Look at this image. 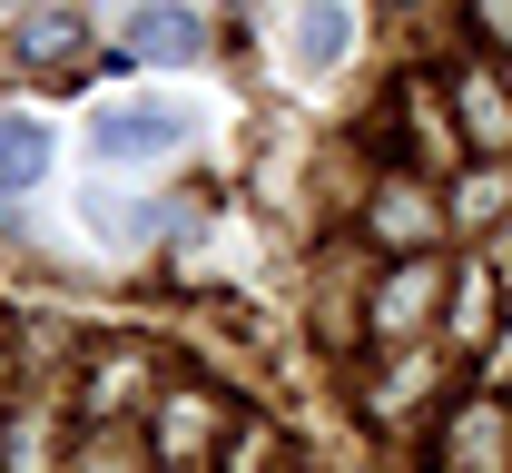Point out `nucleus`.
Instances as JSON below:
<instances>
[{
    "instance_id": "1",
    "label": "nucleus",
    "mask_w": 512,
    "mask_h": 473,
    "mask_svg": "<svg viewBox=\"0 0 512 473\" xmlns=\"http://www.w3.org/2000/svg\"><path fill=\"white\" fill-rule=\"evenodd\" d=\"M188 148V109L168 99H109L89 109V158L99 168H148V158H178Z\"/></svg>"
},
{
    "instance_id": "2",
    "label": "nucleus",
    "mask_w": 512,
    "mask_h": 473,
    "mask_svg": "<svg viewBox=\"0 0 512 473\" xmlns=\"http://www.w3.org/2000/svg\"><path fill=\"white\" fill-rule=\"evenodd\" d=\"M197 50H207V10L197 0H138L128 10L119 60H197Z\"/></svg>"
},
{
    "instance_id": "3",
    "label": "nucleus",
    "mask_w": 512,
    "mask_h": 473,
    "mask_svg": "<svg viewBox=\"0 0 512 473\" xmlns=\"http://www.w3.org/2000/svg\"><path fill=\"white\" fill-rule=\"evenodd\" d=\"M286 50H296V69H306V79H325V69L355 50V10H345V0H296Z\"/></svg>"
},
{
    "instance_id": "4",
    "label": "nucleus",
    "mask_w": 512,
    "mask_h": 473,
    "mask_svg": "<svg viewBox=\"0 0 512 473\" xmlns=\"http://www.w3.org/2000/svg\"><path fill=\"white\" fill-rule=\"evenodd\" d=\"M444 473H503V405H493V385L453 405V454H444Z\"/></svg>"
},
{
    "instance_id": "5",
    "label": "nucleus",
    "mask_w": 512,
    "mask_h": 473,
    "mask_svg": "<svg viewBox=\"0 0 512 473\" xmlns=\"http://www.w3.org/2000/svg\"><path fill=\"white\" fill-rule=\"evenodd\" d=\"M79 50H89V10L50 0V10H30V20H20V60H30V69H69Z\"/></svg>"
},
{
    "instance_id": "6",
    "label": "nucleus",
    "mask_w": 512,
    "mask_h": 473,
    "mask_svg": "<svg viewBox=\"0 0 512 473\" xmlns=\"http://www.w3.org/2000/svg\"><path fill=\"white\" fill-rule=\"evenodd\" d=\"M365 227H375V247H414V257H424V237H434V198L394 178V188H375V207H365Z\"/></svg>"
},
{
    "instance_id": "7",
    "label": "nucleus",
    "mask_w": 512,
    "mask_h": 473,
    "mask_svg": "<svg viewBox=\"0 0 512 473\" xmlns=\"http://www.w3.org/2000/svg\"><path fill=\"white\" fill-rule=\"evenodd\" d=\"M40 178H50V119L10 109L0 119V188H40Z\"/></svg>"
},
{
    "instance_id": "8",
    "label": "nucleus",
    "mask_w": 512,
    "mask_h": 473,
    "mask_svg": "<svg viewBox=\"0 0 512 473\" xmlns=\"http://www.w3.org/2000/svg\"><path fill=\"white\" fill-rule=\"evenodd\" d=\"M424 316H434V267L414 257V267H394V276H384V296H375V326H384V336H414Z\"/></svg>"
},
{
    "instance_id": "9",
    "label": "nucleus",
    "mask_w": 512,
    "mask_h": 473,
    "mask_svg": "<svg viewBox=\"0 0 512 473\" xmlns=\"http://www.w3.org/2000/svg\"><path fill=\"white\" fill-rule=\"evenodd\" d=\"M138 375H148V345H109V355H89V414H128V405H138V395H128Z\"/></svg>"
},
{
    "instance_id": "10",
    "label": "nucleus",
    "mask_w": 512,
    "mask_h": 473,
    "mask_svg": "<svg viewBox=\"0 0 512 473\" xmlns=\"http://www.w3.org/2000/svg\"><path fill=\"white\" fill-rule=\"evenodd\" d=\"M207 444H217V414L168 385V405H158V454H207Z\"/></svg>"
},
{
    "instance_id": "11",
    "label": "nucleus",
    "mask_w": 512,
    "mask_h": 473,
    "mask_svg": "<svg viewBox=\"0 0 512 473\" xmlns=\"http://www.w3.org/2000/svg\"><path fill=\"white\" fill-rule=\"evenodd\" d=\"M453 89H463V129H473L493 158H503V148H512V99L493 89V79H453Z\"/></svg>"
},
{
    "instance_id": "12",
    "label": "nucleus",
    "mask_w": 512,
    "mask_h": 473,
    "mask_svg": "<svg viewBox=\"0 0 512 473\" xmlns=\"http://www.w3.org/2000/svg\"><path fill=\"white\" fill-rule=\"evenodd\" d=\"M453 207H463V217H493V207H503V178H463V198H453Z\"/></svg>"
},
{
    "instance_id": "13",
    "label": "nucleus",
    "mask_w": 512,
    "mask_h": 473,
    "mask_svg": "<svg viewBox=\"0 0 512 473\" xmlns=\"http://www.w3.org/2000/svg\"><path fill=\"white\" fill-rule=\"evenodd\" d=\"M79 473H128V444H119V434H109V444H89V464H79Z\"/></svg>"
}]
</instances>
